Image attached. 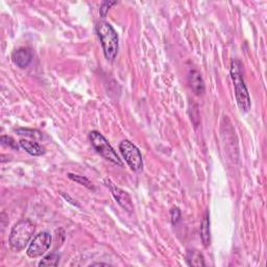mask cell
<instances>
[{"label": "cell", "mask_w": 267, "mask_h": 267, "mask_svg": "<svg viewBox=\"0 0 267 267\" xmlns=\"http://www.w3.org/2000/svg\"><path fill=\"white\" fill-rule=\"evenodd\" d=\"M59 262H60V256L56 254H50L40 261L39 266H58Z\"/></svg>", "instance_id": "obj_13"}, {"label": "cell", "mask_w": 267, "mask_h": 267, "mask_svg": "<svg viewBox=\"0 0 267 267\" xmlns=\"http://www.w3.org/2000/svg\"><path fill=\"white\" fill-rule=\"evenodd\" d=\"M96 32L100 40L106 59L108 61H114L119 48V40L116 30L110 23L99 21L96 24Z\"/></svg>", "instance_id": "obj_1"}, {"label": "cell", "mask_w": 267, "mask_h": 267, "mask_svg": "<svg viewBox=\"0 0 267 267\" xmlns=\"http://www.w3.org/2000/svg\"><path fill=\"white\" fill-rule=\"evenodd\" d=\"M89 139H90V142L92 144V146L94 149L99 153L100 156H102L104 159L112 162L118 166H123L122 161L118 157L117 152L114 150L111 146V144L109 141L104 138V137L96 131H92L90 134H89Z\"/></svg>", "instance_id": "obj_4"}, {"label": "cell", "mask_w": 267, "mask_h": 267, "mask_svg": "<svg viewBox=\"0 0 267 267\" xmlns=\"http://www.w3.org/2000/svg\"><path fill=\"white\" fill-rule=\"evenodd\" d=\"M19 143H20V146L31 156H36V157L42 156L43 153L45 152L44 147L42 146V145H40L38 142L22 139V140H20Z\"/></svg>", "instance_id": "obj_10"}, {"label": "cell", "mask_w": 267, "mask_h": 267, "mask_svg": "<svg viewBox=\"0 0 267 267\" xmlns=\"http://www.w3.org/2000/svg\"><path fill=\"white\" fill-rule=\"evenodd\" d=\"M188 80H189V85L193 92L196 95H201L205 92V83L204 79L201 77V74L195 69H191L189 71V75H188Z\"/></svg>", "instance_id": "obj_9"}, {"label": "cell", "mask_w": 267, "mask_h": 267, "mask_svg": "<svg viewBox=\"0 0 267 267\" xmlns=\"http://www.w3.org/2000/svg\"><path fill=\"white\" fill-rule=\"evenodd\" d=\"M186 260H187L188 265L194 266V267H201L206 265L203 254L196 249L188 250L187 256H186Z\"/></svg>", "instance_id": "obj_11"}, {"label": "cell", "mask_w": 267, "mask_h": 267, "mask_svg": "<svg viewBox=\"0 0 267 267\" xmlns=\"http://www.w3.org/2000/svg\"><path fill=\"white\" fill-rule=\"evenodd\" d=\"M36 226L28 219H23L16 223L10 234L9 242L11 246L16 250H22L25 248L28 242L34 236Z\"/></svg>", "instance_id": "obj_3"}, {"label": "cell", "mask_w": 267, "mask_h": 267, "mask_svg": "<svg viewBox=\"0 0 267 267\" xmlns=\"http://www.w3.org/2000/svg\"><path fill=\"white\" fill-rule=\"evenodd\" d=\"M32 58H34L32 51L30 50V48L27 47L18 48V49H16L12 54L13 62L20 68L28 67V65L32 61Z\"/></svg>", "instance_id": "obj_8"}, {"label": "cell", "mask_w": 267, "mask_h": 267, "mask_svg": "<svg viewBox=\"0 0 267 267\" xmlns=\"http://www.w3.org/2000/svg\"><path fill=\"white\" fill-rule=\"evenodd\" d=\"M16 133L19 135H23L25 137H29V138H34V139H42L43 135L41 132L37 131V129H28V128H19L16 129Z\"/></svg>", "instance_id": "obj_15"}, {"label": "cell", "mask_w": 267, "mask_h": 267, "mask_svg": "<svg viewBox=\"0 0 267 267\" xmlns=\"http://www.w3.org/2000/svg\"><path fill=\"white\" fill-rule=\"evenodd\" d=\"M117 2L116 1H104L102 2L101 6H100V10H99V14L102 18H104L107 16L109 10L111 9V7L113 5H115Z\"/></svg>", "instance_id": "obj_16"}, {"label": "cell", "mask_w": 267, "mask_h": 267, "mask_svg": "<svg viewBox=\"0 0 267 267\" xmlns=\"http://www.w3.org/2000/svg\"><path fill=\"white\" fill-rule=\"evenodd\" d=\"M200 238L205 246H208L211 241V237H210V218H209V211L205 212V216L203 222L200 225Z\"/></svg>", "instance_id": "obj_12"}, {"label": "cell", "mask_w": 267, "mask_h": 267, "mask_svg": "<svg viewBox=\"0 0 267 267\" xmlns=\"http://www.w3.org/2000/svg\"><path fill=\"white\" fill-rule=\"evenodd\" d=\"M231 77L235 87L236 100L242 112H247L250 109V98L246 85L243 78V68L239 60H234L231 64Z\"/></svg>", "instance_id": "obj_2"}, {"label": "cell", "mask_w": 267, "mask_h": 267, "mask_svg": "<svg viewBox=\"0 0 267 267\" xmlns=\"http://www.w3.org/2000/svg\"><path fill=\"white\" fill-rule=\"evenodd\" d=\"M104 183H106V185L110 188L112 195L114 196L117 203L121 207H122L125 211L132 213L134 211V204H133L131 196H129V194L121 188L117 187V186L113 184L109 179L104 180Z\"/></svg>", "instance_id": "obj_7"}, {"label": "cell", "mask_w": 267, "mask_h": 267, "mask_svg": "<svg viewBox=\"0 0 267 267\" xmlns=\"http://www.w3.org/2000/svg\"><path fill=\"white\" fill-rule=\"evenodd\" d=\"M68 177L70 180H72L73 182H76L80 185L85 186V187H87L88 189H91V190H94V186L92 185V183L89 181L86 176L84 175H77V174H72V173H68Z\"/></svg>", "instance_id": "obj_14"}, {"label": "cell", "mask_w": 267, "mask_h": 267, "mask_svg": "<svg viewBox=\"0 0 267 267\" xmlns=\"http://www.w3.org/2000/svg\"><path fill=\"white\" fill-rule=\"evenodd\" d=\"M119 149L125 159L127 165L131 167L134 171L139 172L143 169V159L139 148L136 145L128 141L123 140L119 145Z\"/></svg>", "instance_id": "obj_5"}, {"label": "cell", "mask_w": 267, "mask_h": 267, "mask_svg": "<svg viewBox=\"0 0 267 267\" xmlns=\"http://www.w3.org/2000/svg\"><path fill=\"white\" fill-rule=\"evenodd\" d=\"M1 142H2V144L7 145V146H10V147H12V148L18 149V145H17V143H16V142L14 141V139L11 138V137H9V136H2V137H1Z\"/></svg>", "instance_id": "obj_18"}, {"label": "cell", "mask_w": 267, "mask_h": 267, "mask_svg": "<svg viewBox=\"0 0 267 267\" xmlns=\"http://www.w3.org/2000/svg\"><path fill=\"white\" fill-rule=\"evenodd\" d=\"M170 216H171V222L172 224H177L179 223V221L181 220V211H180V209L177 208V207H173L171 209V211H170Z\"/></svg>", "instance_id": "obj_17"}, {"label": "cell", "mask_w": 267, "mask_h": 267, "mask_svg": "<svg viewBox=\"0 0 267 267\" xmlns=\"http://www.w3.org/2000/svg\"><path fill=\"white\" fill-rule=\"evenodd\" d=\"M52 241V237L49 233L47 232H41L38 234L37 236L34 237L31 240L30 244L26 250V254L29 258H38L41 257L46 253V250L50 247Z\"/></svg>", "instance_id": "obj_6"}]
</instances>
